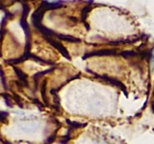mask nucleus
<instances>
[{
	"label": "nucleus",
	"instance_id": "nucleus-1",
	"mask_svg": "<svg viewBox=\"0 0 154 144\" xmlns=\"http://www.w3.org/2000/svg\"><path fill=\"white\" fill-rule=\"evenodd\" d=\"M97 144H99V143H97Z\"/></svg>",
	"mask_w": 154,
	"mask_h": 144
}]
</instances>
